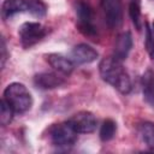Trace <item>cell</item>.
<instances>
[{
	"instance_id": "obj_1",
	"label": "cell",
	"mask_w": 154,
	"mask_h": 154,
	"mask_svg": "<svg viewBox=\"0 0 154 154\" xmlns=\"http://www.w3.org/2000/svg\"><path fill=\"white\" fill-rule=\"evenodd\" d=\"M99 71L101 78L116 88L122 94L131 91V79L120 61L112 58H105L100 61Z\"/></svg>"
},
{
	"instance_id": "obj_2",
	"label": "cell",
	"mask_w": 154,
	"mask_h": 154,
	"mask_svg": "<svg viewBox=\"0 0 154 154\" xmlns=\"http://www.w3.org/2000/svg\"><path fill=\"white\" fill-rule=\"evenodd\" d=\"M4 100L14 111V113H24L32 106V97L28 88L18 82L8 84L4 90Z\"/></svg>"
},
{
	"instance_id": "obj_3",
	"label": "cell",
	"mask_w": 154,
	"mask_h": 154,
	"mask_svg": "<svg viewBox=\"0 0 154 154\" xmlns=\"http://www.w3.org/2000/svg\"><path fill=\"white\" fill-rule=\"evenodd\" d=\"M76 14L78 30L85 36H95L96 26L94 24V11L90 7V5L83 0H79L76 4Z\"/></svg>"
},
{
	"instance_id": "obj_4",
	"label": "cell",
	"mask_w": 154,
	"mask_h": 154,
	"mask_svg": "<svg viewBox=\"0 0 154 154\" xmlns=\"http://www.w3.org/2000/svg\"><path fill=\"white\" fill-rule=\"evenodd\" d=\"M49 138L55 147L70 148L77 141V132L66 123L55 124L49 129Z\"/></svg>"
},
{
	"instance_id": "obj_5",
	"label": "cell",
	"mask_w": 154,
	"mask_h": 154,
	"mask_svg": "<svg viewBox=\"0 0 154 154\" xmlns=\"http://www.w3.org/2000/svg\"><path fill=\"white\" fill-rule=\"evenodd\" d=\"M46 28L37 22H26L23 23L19 28V38L24 48H30L37 42H40L46 36Z\"/></svg>"
},
{
	"instance_id": "obj_6",
	"label": "cell",
	"mask_w": 154,
	"mask_h": 154,
	"mask_svg": "<svg viewBox=\"0 0 154 154\" xmlns=\"http://www.w3.org/2000/svg\"><path fill=\"white\" fill-rule=\"evenodd\" d=\"M101 8L103 12L105 22L111 29H116L123 20V5L122 0H101Z\"/></svg>"
},
{
	"instance_id": "obj_7",
	"label": "cell",
	"mask_w": 154,
	"mask_h": 154,
	"mask_svg": "<svg viewBox=\"0 0 154 154\" xmlns=\"http://www.w3.org/2000/svg\"><path fill=\"white\" fill-rule=\"evenodd\" d=\"M67 123L77 134H90L96 129V118L89 111H79L75 113Z\"/></svg>"
},
{
	"instance_id": "obj_8",
	"label": "cell",
	"mask_w": 154,
	"mask_h": 154,
	"mask_svg": "<svg viewBox=\"0 0 154 154\" xmlns=\"http://www.w3.org/2000/svg\"><path fill=\"white\" fill-rule=\"evenodd\" d=\"M70 57H71L70 59L75 64H90V63H93L97 59L99 53L90 45L79 43V45H76L72 48Z\"/></svg>"
},
{
	"instance_id": "obj_9",
	"label": "cell",
	"mask_w": 154,
	"mask_h": 154,
	"mask_svg": "<svg viewBox=\"0 0 154 154\" xmlns=\"http://www.w3.org/2000/svg\"><path fill=\"white\" fill-rule=\"evenodd\" d=\"M132 48V36L129 31H124L122 34H119L116 38L114 42V48H113V58L120 63H123L130 51Z\"/></svg>"
},
{
	"instance_id": "obj_10",
	"label": "cell",
	"mask_w": 154,
	"mask_h": 154,
	"mask_svg": "<svg viewBox=\"0 0 154 154\" xmlns=\"http://www.w3.org/2000/svg\"><path fill=\"white\" fill-rule=\"evenodd\" d=\"M34 83L37 88L48 90L61 87L65 83V79L60 75L54 72H41L34 77Z\"/></svg>"
},
{
	"instance_id": "obj_11",
	"label": "cell",
	"mask_w": 154,
	"mask_h": 154,
	"mask_svg": "<svg viewBox=\"0 0 154 154\" xmlns=\"http://www.w3.org/2000/svg\"><path fill=\"white\" fill-rule=\"evenodd\" d=\"M46 60L58 73H61L64 76H69L73 71V67H75V63L71 59L61 54H58V53L47 54Z\"/></svg>"
},
{
	"instance_id": "obj_12",
	"label": "cell",
	"mask_w": 154,
	"mask_h": 154,
	"mask_svg": "<svg viewBox=\"0 0 154 154\" xmlns=\"http://www.w3.org/2000/svg\"><path fill=\"white\" fill-rule=\"evenodd\" d=\"M28 11V0H5L1 6V17L2 19H10L12 16L26 12Z\"/></svg>"
},
{
	"instance_id": "obj_13",
	"label": "cell",
	"mask_w": 154,
	"mask_h": 154,
	"mask_svg": "<svg viewBox=\"0 0 154 154\" xmlns=\"http://www.w3.org/2000/svg\"><path fill=\"white\" fill-rule=\"evenodd\" d=\"M142 91L144 100L154 106V72L148 69L142 76Z\"/></svg>"
},
{
	"instance_id": "obj_14",
	"label": "cell",
	"mask_w": 154,
	"mask_h": 154,
	"mask_svg": "<svg viewBox=\"0 0 154 154\" xmlns=\"http://www.w3.org/2000/svg\"><path fill=\"white\" fill-rule=\"evenodd\" d=\"M140 135L147 147L154 150V123L144 122L140 126Z\"/></svg>"
},
{
	"instance_id": "obj_15",
	"label": "cell",
	"mask_w": 154,
	"mask_h": 154,
	"mask_svg": "<svg viewBox=\"0 0 154 154\" xmlns=\"http://www.w3.org/2000/svg\"><path fill=\"white\" fill-rule=\"evenodd\" d=\"M116 131H117V124L114 120H112V119L103 120V123L100 128V134H99L101 141H103V142L111 141L114 137Z\"/></svg>"
},
{
	"instance_id": "obj_16",
	"label": "cell",
	"mask_w": 154,
	"mask_h": 154,
	"mask_svg": "<svg viewBox=\"0 0 154 154\" xmlns=\"http://www.w3.org/2000/svg\"><path fill=\"white\" fill-rule=\"evenodd\" d=\"M129 14L136 29H141V0H129Z\"/></svg>"
},
{
	"instance_id": "obj_17",
	"label": "cell",
	"mask_w": 154,
	"mask_h": 154,
	"mask_svg": "<svg viewBox=\"0 0 154 154\" xmlns=\"http://www.w3.org/2000/svg\"><path fill=\"white\" fill-rule=\"evenodd\" d=\"M34 17L41 18L45 17L47 13V6L41 0H28V11Z\"/></svg>"
},
{
	"instance_id": "obj_18",
	"label": "cell",
	"mask_w": 154,
	"mask_h": 154,
	"mask_svg": "<svg viewBox=\"0 0 154 154\" xmlns=\"http://www.w3.org/2000/svg\"><path fill=\"white\" fill-rule=\"evenodd\" d=\"M14 111L8 106V103L2 99L0 102V123L1 125H8L13 118Z\"/></svg>"
},
{
	"instance_id": "obj_19",
	"label": "cell",
	"mask_w": 154,
	"mask_h": 154,
	"mask_svg": "<svg viewBox=\"0 0 154 154\" xmlns=\"http://www.w3.org/2000/svg\"><path fill=\"white\" fill-rule=\"evenodd\" d=\"M146 49L150 57V59L154 61V36L152 32V29L148 23H146Z\"/></svg>"
},
{
	"instance_id": "obj_20",
	"label": "cell",
	"mask_w": 154,
	"mask_h": 154,
	"mask_svg": "<svg viewBox=\"0 0 154 154\" xmlns=\"http://www.w3.org/2000/svg\"><path fill=\"white\" fill-rule=\"evenodd\" d=\"M6 59H7V52H6V43H5V40H4V38H1V67H4V66H5Z\"/></svg>"
},
{
	"instance_id": "obj_21",
	"label": "cell",
	"mask_w": 154,
	"mask_h": 154,
	"mask_svg": "<svg viewBox=\"0 0 154 154\" xmlns=\"http://www.w3.org/2000/svg\"><path fill=\"white\" fill-rule=\"evenodd\" d=\"M153 30H154V22H153Z\"/></svg>"
}]
</instances>
